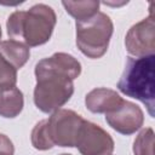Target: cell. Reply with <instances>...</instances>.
Here are the masks:
<instances>
[{
	"mask_svg": "<svg viewBox=\"0 0 155 155\" xmlns=\"http://www.w3.org/2000/svg\"><path fill=\"white\" fill-rule=\"evenodd\" d=\"M80 73V62L64 52H57L39 61L35 65L36 85L34 88V103L38 109L52 113L63 107L73 96V80Z\"/></svg>",
	"mask_w": 155,
	"mask_h": 155,
	"instance_id": "6da1fadb",
	"label": "cell"
},
{
	"mask_svg": "<svg viewBox=\"0 0 155 155\" xmlns=\"http://www.w3.org/2000/svg\"><path fill=\"white\" fill-rule=\"evenodd\" d=\"M56 25V13L52 7L38 4L28 11H15L7 18V34L29 46H39L47 42Z\"/></svg>",
	"mask_w": 155,
	"mask_h": 155,
	"instance_id": "7a4b0ae2",
	"label": "cell"
},
{
	"mask_svg": "<svg viewBox=\"0 0 155 155\" xmlns=\"http://www.w3.org/2000/svg\"><path fill=\"white\" fill-rule=\"evenodd\" d=\"M155 56L127 57L124 73L117 82V88L128 97L145 104L148 113L154 117L155 99Z\"/></svg>",
	"mask_w": 155,
	"mask_h": 155,
	"instance_id": "3957f363",
	"label": "cell"
},
{
	"mask_svg": "<svg viewBox=\"0 0 155 155\" xmlns=\"http://www.w3.org/2000/svg\"><path fill=\"white\" fill-rule=\"evenodd\" d=\"M76 45L90 58H101L108 50L113 34V22L103 12L76 21Z\"/></svg>",
	"mask_w": 155,
	"mask_h": 155,
	"instance_id": "277c9868",
	"label": "cell"
},
{
	"mask_svg": "<svg viewBox=\"0 0 155 155\" xmlns=\"http://www.w3.org/2000/svg\"><path fill=\"white\" fill-rule=\"evenodd\" d=\"M85 120L73 110L58 109L47 120V132L53 145L75 147Z\"/></svg>",
	"mask_w": 155,
	"mask_h": 155,
	"instance_id": "5b68a950",
	"label": "cell"
},
{
	"mask_svg": "<svg viewBox=\"0 0 155 155\" xmlns=\"http://www.w3.org/2000/svg\"><path fill=\"white\" fill-rule=\"evenodd\" d=\"M75 147L81 155H110L114 150V140L101 126L84 121Z\"/></svg>",
	"mask_w": 155,
	"mask_h": 155,
	"instance_id": "8992f818",
	"label": "cell"
},
{
	"mask_svg": "<svg viewBox=\"0 0 155 155\" xmlns=\"http://www.w3.org/2000/svg\"><path fill=\"white\" fill-rule=\"evenodd\" d=\"M125 46L128 53L136 57H145L154 54L155 51V21L153 11L149 17L142 19L127 31Z\"/></svg>",
	"mask_w": 155,
	"mask_h": 155,
	"instance_id": "52a82bcc",
	"label": "cell"
},
{
	"mask_svg": "<svg viewBox=\"0 0 155 155\" xmlns=\"http://www.w3.org/2000/svg\"><path fill=\"white\" fill-rule=\"evenodd\" d=\"M105 120L116 132L128 136L142 127L144 122V114L137 104L122 101L116 109L105 114Z\"/></svg>",
	"mask_w": 155,
	"mask_h": 155,
	"instance_id": "ba28073f",
	"label": "cell"
},
{
	"mask_svg": "<svg viewBox=\"0 0 155 155\" xmlns=\"http://www.w3.org/2000/svg\"><path fill=\"white\" fill-rule=\"evenodd\" d=\"M124 99L116 93V91L99 87L90 91L85 97V104L92 113H109L116 109Z\"/></svg>",
	"mask_w": 155,
	"mask_h": 155,
	"instance_id": "9c48e42d",
	"label": "cell"
},
{
	"mask_svg": "<svg viewBox=\"0 0 155 155\" xmlns=\"http://www.w3.org/2000/svg\"><path fill=\"white\" fill-rule=\"evenodd\" d=\"M0 54L17 70L27 63L30 51L25 44L10 39L0 42Z\"/></svg>",
	"mask_w": 155,
	"mask_h": 155,
	"instance_id": "30bf717a",
	"label": "cell"
},
{
	"mask_svg": "<svg viewBox=\"0 0 155 155\" xmlns=\"http://www.w3.org/2000/svg\"><path fill=\"white\" fill-rule=\"evenodd\" d=\"M23 93L17 86L0 90V116L16 117L23 109Z\"/></svg>",
	"mask_w": 155,
	"mask_h": 155,
	"instance_id": "8fae6325",
	"label": "cell"
},
{
	"mask_svg": "<svg viewBox=\"0 0 155 155\" xmlns=\"http://www.w3.org/2000/svg\"><path fill=\"white\" fill-rule=\"evenodd\" d=\"M63 6L65 7V11L76 18V21L86 19L98 12L99 2L94 0H87V1H63Z\"/></svg>",
	"mask_w": 155,
	"mask_h": 155,
	"instance_id": "7c38bea8",
	"label": "cell"
},
{
	"mask_svg": "<svg viewBox=\"0 0 155 155\" xmlns=\"http://www.w3.org/2000/svg\"><path fill=\"white\" fill-rule=\"evenodd\" d=\"M154 131L150 127H147L140 131L133 143L134 155H154Z\"/></svg>",
	"mask_w": 155,
	"mask_h": 155,
	"instance_id": "4fadbf2b",
	"label": "cell"
},
{
	"mask_svg": "<svg viewBox=\"0 0 155 155\" xmlns=\"http://www.w3.org/2000/svg\"><path fill=\"white\" fill-rule=\"evenodd\" d=\"M31 144L38 150H47L54 147L48 137L47 120H42L34 126L31 131Z\"/></svg>",
	"mask_w": 155,
	"mask_h": 155,
	"instance_id": "5bb4252c",
	"label": "cell"
},
{
	"mask_svg": "<svg viewBox=\"0 0 155 155\" xmlns=\"http://www.w3.org/2000/svg\"><path fill=\"white\" fill-rule=\"evenodd\" d=\"M17 70L0 54V90L16 86Z\"/></svg>",
	"mask_w": 155,
	"mask_h": 155,
	"instance_id": "9a60e30c",
	"label": "cell"
},
{
	"mask_svg": "<svg viewBox=\"0 0 155 155\" xmlns=\"http://www.w3.org/2000/svg\"><path fill=\"white\" fill-rule=\"evenodd\" d=\"M15 148L10 138L0 133V155H13Z\"/></svg>",
	"mask_w": 155,
	"mask_h": 155,
	"instance_id": "2e32d148",
	"label": "cell"
},
{
	"mask_svg": "<svg viewBox=\"0 0 155 155\" xmlns=\"http://www.w3.org/2000/svg\"><path fill=\"white\" fill-rule=\"evenodd\" d=\"M0 39H1V27H0Z\"/></svg>",
	"mask_w": 155,
	"mask_h": 155,
	"instance_id": "e0dca14e",
	"label": "cell"
},
{
	"mask_svg": "<svg viewBox=\"0 0 155 155\" xmlns=\"http://www.w3.org/2000/svg\"><path fill=\"white\" fill-rule=\"evenodd\" d=\"M61 155H71V154H61Z\"/></svg>",
	"mask_w": 155,
	"mask_h": 155,
	"instance_id": "ac0fdd59",
	"label": "cell"
}]
</instances>
